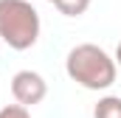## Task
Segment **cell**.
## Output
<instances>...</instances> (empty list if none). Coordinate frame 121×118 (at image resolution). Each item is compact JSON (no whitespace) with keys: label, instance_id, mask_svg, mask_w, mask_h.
Instances as JSON below:
<instances>
[{"label":"cell","instance_id":"1","mask_svg":"<svg viewBox=\"0 0 121 118\" xmlns=\"http://www.w3.org/2000/svg\"><path fill=\"white\" fill-rule=\"evenodd\" d=\"M65 73L85 90H110L118 79V65L96 42H79L65 56Z\"/></svg>","mask_w":121,"mask_h":118},{"label":"cell","instance_id":"2","mask_svg":"<svg viewBox=\"0 0 121 118\" xmlns=\"http://www.w3.org/2000/svg\"><path fill=\"white\" fill-rule=\"evenodd\" d=\"M39 11L28 0H0V39L11 51H28L39 39Z\"/></svg>","mask_w":121,"mask_h":118},{"label":"cell","instance_id":"3","mask_svg":"<svg viewBox=\"0 0 121 118\" xmlns=\"http://www.w3.org/2000/svg\"><path fill=\"white\" fill-rule=\"evenodd\" d=\"M11 96H14V101L17 104H23V107H34V104H39L45 96H48V82L42 79V73H37V70H17L14 76H11Z\"/></svg>","mask_w":121,"mask_h":118},{"label":"cell","instance_id":"4","mask_svg":"<svg viewBox=\"0 0 121 118\" xmlns=\"http://www.w3.org/2000/svg\"><path fill=\"white\" fill-rule=\"evenodd\" d=\"M93 118H121V96H101L93 107Z\"/></svg>","mask_w":121,"mask_h":118},{"label":"cell","instance_id":"5","mask_svg":"<svg viewBox=\"0 0 121 118\" xmlns=\"http://www.w3.org/2000/svg\"><path fill=\"white\" fill-rule=\"evenodd\" d=\"M54 6L59 8V14H65V17H82L90 8V0H54Z\"/></svg>","mask_w":121,"mask_h":118},{"label":"cell","instance_id":"6","mask_svg":"<svg viewBox=\"0 0 121 118\" xmlns=\"http://www.w3.org/2000/svg\"><path fill=\"white\" fill-rule=\"evenodd\" d=\"M0 118H31V113L23 104H6V107H0Z\"/></svg>","mask_w":121,"mask_h":118},{"label":"cell","instance_id":"7","mask_svg":"<svg viewBox=\"0 0 121 118\" xmlns=\"http://www.w3.org/2000/svg\"><path fill=\"white\" fill-rule=\"evenodd\" d=\"M113 59H116V65L121 67V42H118V48H116V56H113Z\"/></svg>","mask_w":121,"mask_h":118},{"label":"cell","instance_id":"8","mask_svg":"<svg viewBox=\"0 0 121 118\" xmlns=\"http://www.w3.org/2000/svg\"><path fill=\"white\" fill-rule=\"evenodd\" d=\"M45 3H54V0H45Z\"/></svg>","mask_w":121,"mask_h":118}]
</instances>
